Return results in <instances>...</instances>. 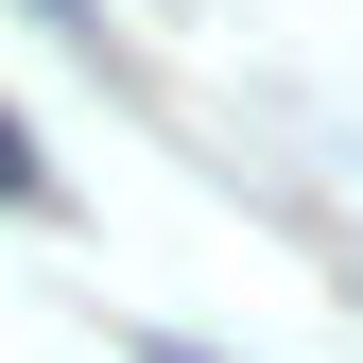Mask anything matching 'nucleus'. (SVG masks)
Wrapping results in <instances>:
<instances>
[{
    "instance_id": "f257e3e1",
    "label": "nucleus",
    "mask_w": 363,
    "mask_h": 363,
    "mask_svg": "<svg viewBox=\"0 0 363 363\" xmlns=\"http://www.w3.org/2000/svg\"><path fill=\"white\" fill-rule=\"evenodd\" d=\"M0 208H52V156H35L18 121H0Z\"/></svg>"
},
{
    "instance_id": "7ed1b4c3",
    "label": "nucleus",
    "mask_w": 363,
    "mask_h": 363,
    "mask_svg": "<svg viewBox=\"0 0 363 363\" xmlns=\"http://www.w3.org/2000/svg\"><path fill=\"white\" fill-rule=\"evenodd\" d=\"M139 363H208V346H173V329H156V346H139Z\"/></svg>"
},
{
    "instance_id": "f03ea898",
    "label": "nucleus",
    "mask_w": 363,
    "mask_h": 363,
    "mask_svg": "<svg viewBox=\"0 0 363 363\" xmlns=\"http://www.w3.org/2000/svg\"><path fill=\"white\" fill-rule=\"evenodd\" d=\"M35 18H52V35H104V0H35Z\"/></svg>"
}]
</instances>
